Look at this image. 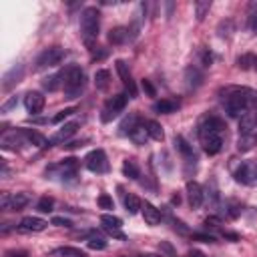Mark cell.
<instances>
[{"mask_svg": "<svg viewBox=\"0 0 257 257\" xmlns=\"http://www.w3.org/2000/svg\"><path fill=\"white\" fill-rule=\"evenodd\" d=\"M171 201H173V205H179V203H181V199H179V195H175V197H173Z\"/></svg>", "mask_w": 257, "mask_h": 257, "instance_id": "6f0895ef", "label": "cell"}, {"mask_svg": "<svg viewBox=\"0 0 257 257\" xmlns=\"http://www.w3.org/2000/svg\"><path fill=\"white\" fill-rule=\"evenodd\" d=\"M141 124V118H139V114H128L122 122H120V133L122 135H131L135 128Z\"/></svg>", "mask_w": 257, "mask_h": 257, "instance_id": "4316f807", "label": "cell"}, {"mask_svg": "<svg viewBox=\"0 0 257 257\" xmlns=\"http://www.w3.org/2000/svg\"><path fill=\"white\" fill-rule=\"evenodd\" d=\"M20 135L28 145L34 147H50V141L46 137H42L38 131H32V128H20Z\"/></svg>", "mask_w": 257, "mask_h": 257, "instance_id": "d6986e66", "label": "cell"}, {"mask_svg": "<svg viewBox=\"0 0 257 257\" xmlns=\"http://www.w3.org/2000/svg\"><path fill=\"white\" fill-rule=\"evenodd\" d=\"M46 227H48V223L44 219H40V217H24L20 221V225H18V229L24 231V233H40Z\"/></svg>", "mask_w": 257, "mask_h": 257, "instance_id": "e0dca14e", "label": "cell"}, {"mask_svg": "<svg viewBox=\"0 0 257 257\" xmlns=\"http://www.w3.org/2000/svg\"><path fill=\"white\" fill-rule=\"evenodd\" d=\"M76 128H78V122H66L64 126H60L58 131L48 139V141H50V147H52V145H60V143H64V141H68V139L76 133Z\"/></svg>", "mask_w": 257, "mask_h": 257, "instance_id": "5bb4252c", "label": "cell"}, {"mask_svg": "<svg viewBox=\"0 0 257 257\" xmlns=\"http://www.w3.org/2000/svg\"><path fill=\"white\" fill-rule=\"evenodd\" d=\"M76 169H78V161L74 157H68V159H62L60 163L52 165L46 169V175H52L50 179H72L76 175Z\"/></svg>", "mask_w": 257, "mask_h": 257, "instance_id": "277c9868", "label": "cell"}, {"mask_svg": "<svg viewBox=\"0 0 257 257\" xmlns=\"http://www.w3.org/2000/svg\"><path fill=\"white\" fill-rule=\"evenodd\" d=\"M62 86V72H56V74H48L42 78V88L48 90V92H54Z\"/></svg>", "mask_w": 257, "mask_h": 257, "instance_id": "cb8c5ba5", "label": "cell"}, {"mask_svg": "<svg viewBox=\"0 0 257 257\" xmlns=\"http://www.w3.org/2000/svg\"><path fill=\"white\" fill-rule=\"evenodd\" d=\"M98 28H100V12L94 6H88L80 14V34L86 46H92L94 40L98 38Z\"/></svg>", "mask_w": 257, "mask_h": 257, "instance_id": "3957f363", "label": "cell"}, {"mask_svg": "<svg viewBox=\"0 0 257 257\" xmlns=\"http://www.w3.org/2000/svg\"><path fill=\"white\" fill-rule=\"evenodd\" d=\"M211 60H213L211 52H203V64H205V66H211Z\"/></svg>", "mask_w": 257, "mask_h": 257, "instance_id": "816d5d0a", "label": "cell"}, {"mask_svg": "<svg viewBox=\"0 0 257 257\" xmlns=\"http://www.w3.org/2000/svg\"><path fill=\"white\" fill-rule=\"evenodd\" d=\"M86 245H88V249H96V251L106 249V241H104V237H100L98 233H90V237L86 239Z\"/></svg>", "mask_w": 257, "mask_h": 257, "instance_id": "836d02e7", "label": "cell"}, {"mask_svg": "<svg viewBox=\"0 0 257 257\" xmlns=\"http://www.w3.org/2000/svg\"><path fill=\"white\" fill-rule=\"evenodd\" d=\"M66 52L60 48V46H52V48H46L38 54L36 58V70H44V68H50V66H58L62 60H64Z\"/></svg>", "mask_w": 257, "mask_h": 257, "instance_id": "5b68a950", "label": "cell"}, {"mask_svg": "<svg viewBox=\"0 0 257 257\" xmlns=\"http://www.w3.org/2000/svg\"><path fill=\"white\" fill-rule=\"evenodd\" d=\"M16 104H18V98H16V96H10V98H8V100H6L2 106H0V112L6 114V112H10V110H12Z\"/></svg>", "mask_w": 257, "mask_h": 257, "instance_id": "b9f144b4", "label": "cell"}, {"mask_svg": "<svg viewBox=\"0 0 257 257\" xmlns=\"http://www.w3.org/2000/svg\"><path fill=\"white\" fill-rule=\"evenodd\" d=\"M141 211H143V219H145L147 225H159L161 223V211L155 205H151V203L145 201L143 207H141Z\"/></svg>", "mask_w": 257, "mask_h": 257, "instance_id": "44dd1931", "label": "cell"}, {"mask_svg": "<svg viewBox=\"0 0 257 257\" xmlns=\"http://www.w3.org/2000/svg\"><path fill=\"white\" fill-rule=\"evenodd\" d=\"M233 177H235V181H237V183L253 185V183H255V179H257V167H255V165H251V163H241V165L235 169Z\"/></svg>", "mask_w": 257, "mask_h": 257, "instance_id": "8fae6325", "label": "cell"}, {"mask_svg": "<svg viewBox=\"0 0 257 257\" xmlns=\"http://www.w3.org/2000/svg\"><path fill=\"white\" fill-rule=\"evenodd\" d=\"M128 139H131L135 145H145V141L149 139V133H147V126L141 122L137 128H135V131L131 133V135H128Z\"/></svg>", "mask_w": 257, "mask_h": 257, "instance_id": "f546056e", "label": "cell"}, {"mask_svg": "<svg viewBox=\"0 0 257 257\" xmlns=\"http://www.w3.org/2000/svg\"><path fill=\"white\" fill-rule=\"evenodd\" d=\"M22 74H24L22 64H14L10 70H6L4 76H2V90H10L12 86H16L22 80Z\"/></svg>", "mask_w": 257, "mask_h": 257, "instance_id": "4fadbf2b", "label": "cell"}, {"mask_svg": "<svg viewBox=\"0 0 257 257\" xmlns=\"http://www.w3.org/2000/svg\"><path fill=\"white\" fill-rule=\"evenodd\" d=\"M20 131L18 133H10V135H4L2 137V141H0V145H2V149H12V151H16L18 149V145H20Z\"/></svg>", "mask_w": 257, "mask_h": 257, "instance_id": "4dcf8cb0", "label": "cell"}, {"mask_svg": "<svg viewBox=\"0 0 257 257\" xmlns=\"http://www.w3.org/2000/svg\"><path fill=\"white\" fill-rule=\"evenodd\" d=\"M249 104H253L255 112H257V92H253V94H251V102H249Z\"/></svg>", "mask_w": 257, "mask_h": 257, "instance_id": "11a10c76", "label": "cell"}, {"mask_svg": "<svg viewBox=\"0 0 257 257\" xmlns=\"http://www.w3.org/2000/svg\"><path fill=\"white\" fill-rule=\"evenodd\" d=\"M30 201V197L26 193H14V195H2V201H0V205H2L4 211H20L22 207H26Z\"/></svg>", "mask_w": 257, "mask_h": 257, "instance_id": "9c48e42d", "label": "cell"}, {"mask_svg": "<svg viewBox=\"0 0 257 257\" xmlns=\"http://www.w3.org/2000/svg\"><path fill=\"white\" fill-rule=\"evenodd\" d=\"M139 257H163V255H151V253H147V255H139Z\"/></svg>", "mask_w": 257, "mask_h": 257, "instance_id": "680465c9", "label": "cell"}, {"mask_svg": "<svg viewBox=\"0 0 257 257\" xmlns=\"http://www.w3.org/2000/svg\"><path fill=\"white\" fill-rule=\"evenodd\" d=\"M122 175L126 179H139V165L133 159H126L122 163Z\"/></svg>", "mask_w": 257, "mask_h": 257, "instance_id": "1f68e13d", "label": "cell"}, {"mask_svg": "<svg viewBox=\"0 0 257 257\" xmlns=\"http://www.w3.org/2000/svg\"><path fill=\"white\" fill-rule=\"evenodd\" d=\"M209 8H211V0H201V2H195V16H197L199 22L207 16Z\"/></svg>", "mask_w": 257, "mask_h": 257, "instance_id": "d590c367", "label": "cell"}, {"mask_svg": "<svg viewBox=\"0 0 257 257\" xmlns=\"http://www.w3.org/2000/svg\"><path fill=\"white\" fill-rule=\"evenodd\" d=\"M227 207H229V215H231V217H237V215L241 213V205H239V203H235V201L227 203Z\"/></svg>", "mask_w": 257, "mask_h": 257, "instance_id": "bcb514c9", "label": "cell"}, {"mask_svg": "<svg viewBox=\"0 0 257 257\" xmlns=\"http://www.w3.org/2000/svg\"><path fill=\"white\" fill-rule=\"evenodd\" d=\"M205 225H207V227L217 229V227L221 225V221H219V217H207V219H205Z\"/></svg>", "mask_w": 257, "mask_h": 257, "instance_id": "c3c4849f", "label": "cell"}, {"mask_svg": "<svg viewBox=\"0 0 257 257\" xmlns=\"http://www.w3.org/2000/svg\"><path fill=\"white\" fill-rule=\"evenodd\" d=\"M199 139H201L203 151L207 155H217L221 151V147H223V137L221 135H203Z\"/></svg>", "mask_w": 257, "mask_h": 257, "instance_id": "ac0fdd59", "label": "cell"}, {"mask_svg": "<svg viewBox=\"0 0 257 257\" xmlns=\"http://www.w3.org/2000/svg\"><path fill=\"white\" fill-rule=\"evenodd\" d=\"M100 223H102V229H104L108 235H112L114 239H120V241L126 239V235L120 231L122 221H120L118 217H114V215H102V217H100Z\"/></svg>", "mask_w": 257, "mask_h": 257, "instance_id": "30bf717a", "label": "cell"}, {"mask_svg": "<svg viewBox=\"0 0 257 257\" xmlns=\"http://www.w3.org/2000/svg\"><path fill=\"white\" fill-rule=\"evenodd\" d=\"M52 205H54L52 197H40V199H38L36 209H38L40 213H50V211H52Z\"/></svg>", "mask_w": 257, "mask_h": 257, "instance_id": "74e56055", "label": "cell"}, {"mask_svg": "<svg viewBox=\"0 0 257 257\" xmlns=\"http://www.w3.org/2000/svg\"><path fill=\"white\" fill-rule=\"evenodd\" d=\"M98 207H100V209H114V203H112V199H110L106 193H102V195L98 197Z\"/></svg>", "mask_w": 257, "mask_h": 257, "instance_id": "60d3db41", "label": "cell"}, {"mask_svg": "<svg viewBox=\"0 0 257 257\" xmlns=\"http://www.w3.org/2000/svg\"><path fill=\"white\" fill-rule=\"evenodd\" d=\"M126 94H114V96H110L106 102H104V106H102V112H100V120L102 122H108V120H112V118H116L122 110H124V106H126Z\"/></svg>", "mask_w": 257, "mask_h": 257, "instance_id": "8992f818", "label": "cell"}, {"mask_svg": "<svg viewBox=\"0 0 257 257\" xmlns=\"http://www.w3.org/2000/svg\"><path fill=\"white\" fill-rule=\"evenodd\" d=\"M145 126H147V133H149V137H151V139H155V141H163V139H165L163 126H161L157 120H147V122H145Z\"/></svg>", "mask_w": 257, "mask_h": 257, "instance_id": "f1b7e54d", "label": "cell"}, {"mask_svg": "<svg viewBox=\"0 0 257 257\" xmlns=\"http://www.w3.org/2000/svg\"><path fill=\"white\" fill-rule=\"evenodd\" d=\"M249 28H251V32H253V34H257V12H255V14H251V20H249Z\"/></svg>", "mask_w": 257, "mask_h": 257, "instance_id": "681fc988", "label": "cell"}, {"mask_svg": "<svg viewBox=\"0 0 257 257\" xmlns=\"http://www.w3.org/2000/svg\"><path fill=\"white\" fill-rule=\"evenodd\" d=\"M185 257H205V255H203L201 251H189V253H187Z\"/></svg>", "mask_w": 257, "mask_h": 257, "instance_id": "9f6ffc18", "label": "cell"}, {"mask_svg": "<svg viewBox=\"0 0 257 257\" xmlns=\"http://www.w3.org/2000/svg\"><path fill=\"white\" fill-rule=\"evenodd\" d=\"M175 147H177V151L187 159V161H193L195 163V153H193V147L181 137V135H177L175 137Z\"/></svg>", "mask_w": 257, "mask_h": 257, "instance_id": "d4e9b609", "label": "cell"}, {"mask_svg": "<svg viewBox=\"0 0 257 257\" xmlns=\"http://www.w3.org/2000/svg\"><path fill=\"white\" fill-rule=\"evenodd\" d=\"M84 84H86V74H84V70L80 66L70 64V66L64 68V72H62V88H64L66 98H76L84 90Z\"/></svg>", "mask_w": 257, "mask_h": 257, "instance_id": "6da1fadb", "label": "cell"}, {"mask_svg": "<svg viewBox=\"0 0 257 257\" xmlns=\"http://www.w3.org/2000/svg\"><path fill=\"white\" fill-rule=\"evenodd\" d=\"M141 86H143V90H145L149 96H155V94H157V90H155V86L151 84V80H143Z\"/></svg>", "mask_w": 257, "mask_h": 257, "instance_id": "f6af8a7d", "label": "cell"}, {"mask_svg": "<svg viewBox=\"0 0 257 257\" xmlns=\"http://www.w3.org/2000/svg\"><path fill=\"white\" fill-rule=\"evenodd\" d=\"M114 64H116V72H118V76H120L122 86L128 90V98H137V84H135V80H133V76H131L128 64H126L124 60H116Z\"/></svg>", "mask_w": 257, "mask_h": 257, "instance_id": "ba28073f", "label": "cell"}, {"mask_svg": "<svg viewBox=\"0 0 257 257\" xmlns=\"http://www.w3.org/2000/svg\"><path fill=\"white\" fill-rule=\"evenodd\" d=\"M84 165H86V169L92 171V173H104V171L108 169V161H106L104 151H100V149L90 151V153L86 155V159H84Z\"/></svg>", "mask_w": 257, "mask_h": 257, "instance_id": "52a82bcc", "label": "cell"}, {"mask_svg": "<svg viewBox=\"0 0 257 257\" xmlns=\"http://www.w3.org/2000/svg\"><path fill=\"white\" fill-rule=\"evenodd\" d=\"M223 237L225 239H231V241H237L239 239V235L237 233H231V231H223Z\"/></svg>", "mask_w": 257, "mask_h": 257, "instance_id": "f5cc1de1", "label": "cell"}, {"mask_svg": "<svg viewBox=\"0 0 257 257\" xmlns=\"http://www.w3.org/2000/svg\"><path fill=\"white\" fill-rule=\"evenodd\" d=\"M108 80H110V72L108 70H96L94 72V84H96V88L104 90L108 86Z\"/></svg>", "mask_w": 257, "mask_h": 257, "instance_id": "e575fe53", "label": "cell"}, {"mask_svg": "<svg viewBox=\"0 0 257 257\" xmlns=\"http://www.w3.org/2000/svg\"><path fill=\"white\" fill-rule=\"evenodd\" d=\"M74 112H76V108H72V106H70V108H64V110H60V112L52 118V122H62L64 118H68V116H70V114H74Z\"/></svg>", "mask_w": 257, "mask_h": 257, "instance_id": "7bdbcfd3", "label": "cell"}, {"mask_svg": "<svg viewBox=\"0 0 257 257\" xmlns=\"http://www.w3.org/2000/svg\"><path fill=\"white\" fill-rule=\"evenodd\" d=\"M187 199H189V205L193 209H199L203 205V199H205V193H203V187L195 181H189L187 183Z\"/></svg>", "mask_w": 257, "mask_h": 257, "instance_id": "9a60e30c", "label": "cell"}, {"mask_svg": "<svg viewBox=\"0 0 257 257\" xmlns=\"http://www.w3.org/2000/svg\"><path fill=\"white\" fill-rule=\"evenodd\" d=\"M161 249H163V251H167L169 255H173V247H171L169 243H161Z\"/></svg>", "mask_w": 257, "mask_h": 257, "instance_id": "db71d44e", "label": "cell"}, {"mask_svg": "<svg viewBox=\"0 0 257 257\" xmlns=\"http://www.w3.org/2000/svg\"><path fill=\"white\" fill-rule=\"evenodd\" d=\"M231 30H233V22H231V20H221V24H219V28H217L219 36H221V38H229V36H231Z\"/></svg>", "mask_w": 257, "mask_h": 257, "instance_id": "f35d334b", "label": "cell"}, {"mask_svg": "<svg viewBox=\"0 0 257 257\" xmlns=\"http://www.w3.org/2000/svg\"><path fill=\"white\" fill-rule=\"evenodd\" d=\"M126 36H128V30L122 28V26H116V28H112V30L108 32V40H110L112 44H122V42L126 40Z\"/></svg>", "mask_w": 257, "mask_h": 257, "instance_id": "d6a6232c", "label": "cell"}, {"mask_svg": "<svg viewBox=\"0 0 257 257\" xmlns=\"http://www.w3.org/2000/svg\"><path fill=\"white\" fill-rule=\"evenodd\" d=\"M185 80H187V88H197L203 84V72L197 66H189L185 70Z\"/></svg>", "mask_w": 257, "mask_h": 257, "instance_id": "603a6c76", "label": "cell"}, {"mask_svg": "<svg viewBox=\"0 0 257 257\" xmlns=\"http://www.w3.org/2000/svg\"><path fill=\"white\" fill-rule=\"evenodd\" d=\"M257 131V112H245L241 118H239V133L241 135H249V133H255Z\"/></svg>", "mask_w": 257, "mask_h": 257, "instance_id": "ffe728a7", "label": "cell"}, {"mask_svg": "<svg viewBox=\"0 0 257 257\" xmlns=\"http://www.w3.org/2000/svg\"><path fill=\"white\" fill-rule=\"evenodd\" d=\"M54 255H60V257H86V253L76 249V247H60V249L54 251Z\"/></svg>", "mask_w": 257, "mask_h": 257, "instance_id": "8d00e7d4", "label": "cell"}, {"mask_svg": "<svg viewBox=\"0 0 257 257\" xmlns=\"http://www.w3.org/2000/svg\"><path fill=\"white\" fill-rule=\"evenodd\" d=\"M52 225H58V227H72V221H70V219H64V217H52Z\"/></svg>", "mask_w": 257, "mask_h": 257, "instance_id": "ee69618b", "label": "cell"}, {"mask_svg": "<svg viewBox=\"0 0 257 257\" xmlns=\"http://www.w3.org/2000/svg\"><path fill=\"white\" fill-rule=\"evenodd\" d=\"M24 106H26L28 112L38 114V112H42V108H44V96H42L40 92H36V90H30V92H26V96H24Z\"/></svg>", "mask_w": 257, "mask_h": 257, "instance_id": "2e32d148", "label": "cell"}, {"mask_svg": "<svg viewBox=\"0 0 257 257\" xmlns=\"http://www.w3.org/2000/svg\"><path fill=\"white\" fill-rule=\"evenodd\" d=\"M255 145H257V131H255V133H249V135H241L239 141H237V149H239L241 153L251 151Z\"/></svg>", "mask_w": 257, "mask_h": 257, "instance_id": "484cf974", "label": "cell"}, {"mask_svg": "<svg viewBox=\"0 0 257 257\" xmlns=\"http://www.w3.org/2000/svg\"><path fill=\"white\" fill-rule=\"evenodd\" d=\"M253 68L257 70V54H255V58H253Z\"/></svg>", "mask_w": 257, "mask_h": 257, "instance_id": "91938a15", "label": "cell"}, {"mask_svg": "<svg viewBox=\"0 0 257 257\" xmlns=\"http://www.w3.org/2000/svg\"><path fill=\"white\" fill-rule=\"evenodd\" d=\"M253 58H255V54H243V56L237 58V66L243 68V70H247V68L253 66Z\"/></svg>", "mask_w": 257, "mask_h": 257, "instance_id": "ab89813d", "label": "cell"}, {"mask_svg": "<svg viewBox=\"0 0 257 257\" xmlns=\"http://www.w3.org/2000/svg\"><path fill=\"white\" fill-rule=\"evenodd\" d=\"M193 237L199 239V241H203V243H215V237L213 235H207V233H195Z\"/></svg>", "mask_w": 257, "mask_h": 257, "instance_id": "7dc6e473", "label": "cell"}, {"mask_svg": "<svg viewBox=\"0 0 257 257\" xmlns=\"http://www.w3.org/2000/svg\"><path fill=\"white\" fill-rule=\"evenodd\" d=\"M118 257H131V255H118Z\"/></svg>", "mask_w": 257, "mask_h": 257, "instance_id": "94428289", "label": "cell"}, {"mask_svg": "<svg viewBox=\"0 0 257 257\" xmlns=\"http://www.w3.org/2000/svg\"><path fill=\"white\" fill-rule=\"evenodd\" d=\"M177 108H179V100H175V98H161L153 104V110L159 114H171Z\"/></svg>", "mask_w": 257, "mask_h": 257, "instance_id": "7402d4cb", "label": "cell"}, {"mask_svg": "<svg viewBox=\"0 0 257 257\" xmlns=\"http://www.w3.org/2000/svg\"><path fill=\"white\" fill-rule=\"evenodd\" d=\"M253 90L249 88H229L225 94V110L229 116H243L249 102H251Z\"/></svg>", "mask_w": 257, "mask_h": 257, "instance_id": "7a4b0ae2", "label": "cell"}, {"mask_svg": "<svg viewBox=\"0 0 257 257\" xmlns=\"http://www.w3.org/2000/svg\"><path fill=\"white\" fill-rule=\"evenodd\" d=\"M6 257H28V253L26 251H8Z\"/></svg>", "mask_w": 257, "mask_h": 257, "instance_id": "f907efd6", "label": "cell"}, {"mask_svg": "<svg viewBox=\"0 0 257 257\" xmlns=\"http://www.w3.org/2000/svg\"><path fill=\"white\" fill-rule=\"evenodd\" d=\"M141 207H143V203H141V199L137 195H133V193L124 195V209H126V213L137 215L141 211Z\"/></svg>", "mask_w": 257, "mask_h": 257, "instance_id": "83f0119b", "label": "cell"}, {"mask_svg": "<svg viewBox=\"0 0 257 257\" xmlns=\"http://www.w3.org/2000/svg\"><path fill=\"white\" fill-rule=\"evenodd\" d=\"M223 128H225V122L221 118L209 116L199 124V137H203V135H221Z\"/></svg>", "mask_w": 257, "mask_h": 257, "instance_id": "7c38bea8", "label": "cell"}]
</instances>
